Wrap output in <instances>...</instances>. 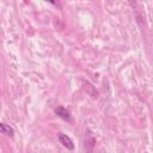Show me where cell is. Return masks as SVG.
<instances>
[{
    "mask_svg": "<svg viewBox=\"0 0 153 153\" xmlns=\"http://www.w3.org/2000/svg\"><path fill=\"white\" fill-rule=\"evenodd\" d=\"M55 114L59 116V117H61V118H63V120H66V121H71V114H69V111L66 109V108H63V106H57V108H55Z\"/></svg>",
    "mask_w": 153,
    "mask_h": 153,
    "instance_id": "cell-2",
    "label": "cell"
},
{
    "mask_svg": "<svg viewBox=\"0 0 153 153\" xmlns=\"http://www.w3.org/2000/svg\"><path fill=\"white\" fill-rule=\"evenodd\" d=\"M57 139H59L60 143H61L63 147H66L67 149H69V151H73V149H74L73 140H72L68 135H66V134H63V133H59V134H57Z\"/></svg>",
    "mask_w": 153,
    "mask_h": 153,
    "instance_id": "cell-1",
    "label": "cell"
},
{
    "mask_svg": "<svg viewBox=\"0 0 153 153\" xmlns=\"http://www.w3.org/2000/svg\"><path fill=\"white\" fill-rule=\"evenodd\" d=\"M94 143H96V139H94V136L92 135V133H91L90 130H87V131H86V135H85V147L87 148L88 145H91V147L93 148Z\"/></svg>",
    "mask_w": 153,
    "mask_h": 153,
    "instance_id": "cell-4",
    "label": "cell"
},
{
    "mask_svg": "<svg viewBox=\"0 0 153 153\" xmlns=\"http://www.w3.org/2000/svg\"><path fill=\"white\" fill-rule=\"evenodd\" d=\"M0 131H1V134H5V135H7L10 137H12L14 135L13 128L10 127V126H7V124H5V123H1L0 124Z\"/></svg>",
    "mask_w": 153,
    "mask_h": 153,
    "instance_id": "cell-3",
    "label": "cell"
},
{
    "mask_svg": "<svg viewBox=\"0 0 153 153\" xmlns=\"http://www.w3.org/2000/svg\"><path fill=\"white\" fill-rule=\"evenodd\" d=\"M45 1H48V2H51V4H56V2H57V0H45Z\"/></svg>",
    "mask_w": 153,
    "mask_h": 153,
    "instance_id": "cell-5",
    "label": "cell"
}]
</instances>
